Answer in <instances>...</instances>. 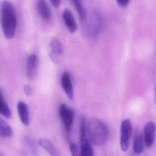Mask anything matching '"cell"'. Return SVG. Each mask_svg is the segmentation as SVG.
<instances>
[{"mask_svg": "<svg viewBox=\"0 0 156 156\" xmlns=\"http://www.w3.org/2000/svg\"><path fill=\"white\" fill-rule=\"evenodd\" d=\"M37 5L41 18L44 21H49L52 17V13L46 0H37Z\"/></svg>", "mask_w": 156, "mask_h": 156, "instance_id": "8fae6325", "label": "cell"}, {"mask_svg": "<svg viewBox=\"0 0 156 156\" xmlns=\"http://www.w3.org/2000/svg\"><path fill=\"white\" fill-rule=\"evenodd\" d=\"M17 110L20 121L25 126L29 125L30 122V113L28 105L23 101L18 102Z\"/></svg>", "mask_w": 156, "mask_h": 156, "instance_id": "8992f818", "label": "cell"}, {"mask_svg": "<svg viewBox=\"0 0 156 156\" xmlns=\"http://www.w3.org/2000/svg\"><path fill=\"white\" fill-rule=\"evenodd\" d=\"M144 137L139 131H136L133 137L134 152L136 154H141L144 149Z\"/></svg>", "mask_w": 156, "mask_h": 156, "instance_id": "4fadbf2b", "label": "cell"}, {"mask_svg": "<svg viewBox=\"0 0 156 156\" xmlns=\"http://www.w3.org/2000/svg\"><path fill=\"white\" fill-rule=\"evenodd\" d=\"M0 114L6 118L12 116V112L8 105L4 99L2 94L0 92Z\"/></svg>", "mask_w": 156, "mask_h": 156, "instance_id": "d6986e66", "label": "cell"}, {"mask_svg": "<svg viewBox=\"0 0 156 156\" xmlns=\"http://www.w3.org/2000/svg\"><path fill=\"white\" fill-rule=\"evenodd\" d=\"M62 87L69 99L73 101L74 98V92L73 84L69 74L67 72L63 73L62 76Z\"/></svg>", "mask_w": 156, "mask_h": 156, "instance_id": "52a82bcc", "label": "cell"}, {"mask_svg": "<svg viewBox=\"0 0 156 156\" xmlns=\"http://www.w3.org/2000/svg\"><path fill=\"white\" fill-rule=\"evenodd\" d=\"M51 4L55 6V7H58L60 4L61 0H50Z\"/></svg>", "mask_w": 156, "mask_h": 156, "instance_id": "cb8c5ba5", "label": "cell"}, {"mask_svg": "<svg viewBox=\"0 0 156 156\" xmlns=\"http://www.w3.org/2000/svg\"><path fill=\"white\" fill-rule=\"evenodd\" d=\"M49 57H50V58H51L52 61L55 64H58L59 63V58H58V56H57L50 53Z\"/></svg>", "mask_w": 156, "mask_h": 156, "instance_id": "603a6c76", "label": "cell"}, {"mask_svg": "<svg viewBox=\"0 0 156 156\" xmlns=\"http://www.w3.org/2000/svg\"><path fill=\"white\" fill-rule=\"evenodd\" d=\"M102 17L98 11H94L91 15L89 22V28L94 33L101 30L102 24Z\"/></svg>", "mask_w": 156, "mask_h": 156, "instance_id": "30bf717a", "label": "cell"}, {"mask_svg": "<svg viewBox=\"0 0 156 156\" xmlns=\"http://www.w3.org/2000/svg\"><path fill=\"white\" fill-rule=\"evenodd\" d=\"M76 8L80 19L84 21L86 18V12L81 0H70Z\"/></svg>", "mask_w": 156, "mask_h": 156, "instance_id": "9a60e30c", "label": "cell"}, {"mask_svg": "<svg viewBox=\"0 0 156 156\" xmlns=\"http://www.w3.org/2000/svg\"><path fill=\"white\" fill-rule=\"evenodd\" d=\"M117 3L122 7L127 6L130 2V0H116Z\"/></svg>", "mask_w": 156, "mask_h": 156, "instance_id": "7402d4cb", "label": "cell"}, {"mask_svg": "<svg viewBox=\"0 0 156 156\" xmlns=\"http://www.w3.org/2000/svg\"><path fill=\"white\" fill-rule=\"evenodd\" d=\"M0 156H1V155H0Z\"/></svg>", "mask_w": 156, "mask_h": 156, "instance_id": "484cf974", "label": "cell"}, {"mask_svg": "<svg viewBox=\"0 0 156 156\" xmlns=\"http://www.w3.org/2000/svg\"><path fill=\"white\" fill-rule=\"evenodd\" d=\"M63 18L65 25L69 31L71 33H74L77 29V25L71 11L68 8L64 10Z\"/></svg>", "mask_w": 156, "mask_h": 156, "instance_id": "ba28073f", "label": "cell"}, {"mask_svg": "<svg viewBox=\"0 0 156 156\" xmlns=\"http://www.w3.org/2000/svg\"><path fill=\"white\" fill-rule=\"evenodd\" d=\"M155 126L154 123L148 122L146 125L144 129V139L147 147H151L154 144V140Z\"/></svg>", "mask_w": 156, "mask_h": 156, "instance_id": "5b68a950", "label": "cell"}, {"mask_svg": "<svg viewBox=\"0 0 156 156\" xmlns=\"http://www.w3.org/2000/svg\"><path fill=\"white\" fill-rule=\"evenodd\" d=\"M59 116L65 128L67 137H68L72 130L75 114L74 111L65 104L60 105L59 107Z\"/></svg>", "mask_w": 156, "mask_h": 156, "instance_id": "3957f363", "label": "cell"}, {"mask_svg": "<svg viewBox=\"0 0 156 156\" xmlns=\"http://www.w3.org/2000/svg\"><path fill=\"white\" fill-rule=\"evenodd\" d=\"M91 145L88 139L80 144V152L79 156H94Z\"/></svg>", "mask_w": 156, "mask_h": 156, "instance_id": "2e32d148", "label": "cell"}, {"mask_svg": "<svg viewBox=\"0 0 156 156\" xmlns=\"http://www.w3.org/2000/svg\"><path fill=\"white\" fill-rule=\"evenodd\" d=\"M132 123L129 119H126L122 122L121 126V139L120 145L122 150L126 152L130 146L132 137Z\"/></svg>", "mask_w": 156, "mask_h": 156, "instance_id": "277c9868", "label": "cell"}, {"mask_svg": "<svg viewBox=\"0 0 156 156\" xmlns=\"http://www.w3.org/2000/svg\"><path fill=\"white\" fill-rule=\"evenodd\" d=\"M69 149L72 156H77V146L76 144V143H70L69 144Z\"/></svg>", "mask_w": 156, "mask_h": 156, "instance_id": "ffe728a7", "label": "cell"}, {"mask_svg": "<svg viewBox=\"0 0 156 156\" xmlns=\"http://www.w3.org/2000/svg\"><path fill=\"white\" fill-rule=\"evenodd\" d=\"M87 121L84 116H82L80 120V144L88 139L87 138Z\"/></svg>", "mask_w": 156, "mask_h": 156, "instance_id": "ac0fdd59", "label": "cell"}, {"mask_svg": "<svg viewBox=\"0 0 156 156\" xmlns=\"http://www.w3.org/2000/svg\"><path fill=\"white\" fill-rule=\"evenodd\" d=\"M38 144L41 147L51 156H62L61 153L49 139L40 138L38 140Z\"/></svg>", "mask_w": 156, "mask_h": 156, "instance_id": "7c38bea8", "label": "cell"}, {"mask_svg": "<svg viewBox=\"0 0 156 156\" xmlns=\"http://www.w3.org/2000/svg\"><path fill=\"white\" fill-rule=\"evenodd\" d=\"M49 46L51 50L50 53L57 56L61 55L63 52V46L58 38L56 37L52 38L49 43Z\"/></svg>", "mask_w": 156, "mask_h": 156, "instance_id": "5bb4252c", "label": "cell"}, {"mask_svg": "<svg viewBox=\"0 0 156 156\" xmlns=\"http://www.w3.org/2000/svg\"><path fill=\"white\" fill-rule=\"evenodd\" d=\"M87 134L91 144L101 146L108 139L109 129L102 121L97 118H91L87 122Z\"/></svg>", "mask_w": 156, "mask_h": 156, "instance_id": "6da1fadb", "label": "cell"}, {"mask_svg": "<svg viewBox=\"0 0 156 156\" xmlns=\"http://www.w3.org/2000/svg\"><path fill=\"white\" fill-rule=\"evenodd\" d=\"M24 91L25 94L27 96H30L32 95L33 92V90L32 87L28 84H26L23 87Z\"/></svg>", "mask_w": 156, "mask_h": 156, "instance_id": "44dd1931", "label": "cell"}, {"mask_svg": "<svg viewBox=\"0 0 156 156\" xmlns=\"http://www.w3.org/2000/svg\"><path fill=\"white\" fill-rule=\"evenodd\" d=\"M12 133L11 126L0 117V136L3 137H10Z\"/></svg>", "mask_w": 156, "mask_h": 156, "instance_id": "e0dca14e", "label": "cell"}, {"mask_svg": "<svg viewBox=\"0 0 156 156\" xmlns=\"http://www.w3.org/2000/svg\"><path fill=\"white\" fill-rule=\"evenodd\" d=\"M155 94H156V85L155 87Z\"/></svg>", "mask_w": 156, "mask_h": 156, "instance_id": "d4e9b609", "label": "cell"}, {"mask_svg": "<svg viewBox=\"0 0 156 156\" xmlns=\"http://www.w3.org/2000/svg\"><path fill=\"white\" fill-rule=\"evenodd\" d=\"M17 26V16L15 8L13 4L8 1L2 3V26L5 38H13Z\"/></svg>", "mask_w": 156, "mask_h": 156, "instance_id": "7a4b0ae2", "label": "cell"}, {"mask_svg": "<svg viewBox=\"0 0 156 156\" xmlns=\"http://www.w3.org/2000/svg\"><path fill=\"white\" fill-rule=\"evenodd\" d=\"M37 57L35 55L29 56L26 68V74L28 79H33L35 76L37 71Z\"/></svg>", "mask_w": 156, "mask_h": 156, "instance_id": "9c48e42d", "label": "cell"}]
</instances>
